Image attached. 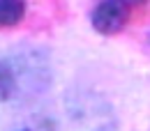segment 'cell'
<instances>
[{"mask_svg":"<svg viewBox=\"0 0 150 131\" xmlns=\"http://www.w3.org/2000/svg\"><path fill=\"white\" fill-rule=\"evenodd\" d=\"M67 122H60V131H111L113 122L95 99H79L65 106Z\"/></svg>","mask_w":150,"mask_h":131,"instance_id":"1","label":"cell"},{"mask_svg":"<svg viewBox=\"0 0 150 131\" xmlns=\"http://www.w3.org/2000/svg\"><path fill=\"white\" fill-rule=\"evenodd\" d=\"M129 14L132 7L125 0H99L90 12V25L95 32L113 37L125 30V25L129 23Z\"/></svg>","mask_w":150,"mask_h":131,"instance_id":"2","label":"cell"},{"mask_svg":"<svg viewBox=\"0 0 150 131\" xmlns=\"http://www.w3.org/2000/svg\"><path fill=\"white\" fill-rule=\"evenodd\" d=\"M28 9V0H0V28L19 25Z\"/></svg>","mask_w":150,"mask_h":131,"instance_id":"3","label":"cell"},{"mask_svg":"<svg viewBox=\"0 0 150 131\" xmlns=\"http://www.w3.org/2000/svg\"><path fill=\"white\" fill-rule=\"evenodd\" d=\"M16 88H19V81H16L14 69L7 62L0 60V104L2 101H9L14 97V92H16Z\"/></svg>","mask_w":150,"mask_h":131,"instance_id":"4","label":"cell"},{"mask_svg":"<svg viewBox=\"0 0 150 131\" xmlns=\"http://www.w3.org/2000/svg\"><path fill=\"white\" fill-rule=\"evenodd\" d=\"M125 2H127L129 7H139V5H146L148 0H125Z\"/></svg>","mask_w":150,"mask_h":131,"instance_id":"5","label":"cell"},{"mask_svg":"<svg viewBox=\"0 0 150 131\" xmlns=\"http://www.w3.org/2000/svg\"><path fill=\"white\" fill-rule=\"evenodd\" d=\"M19 131H33V129H19Z\"/></svg>","mask_w":150,"mask_h":131,"instance_id":"6","label":"cell"}]
</instances>
